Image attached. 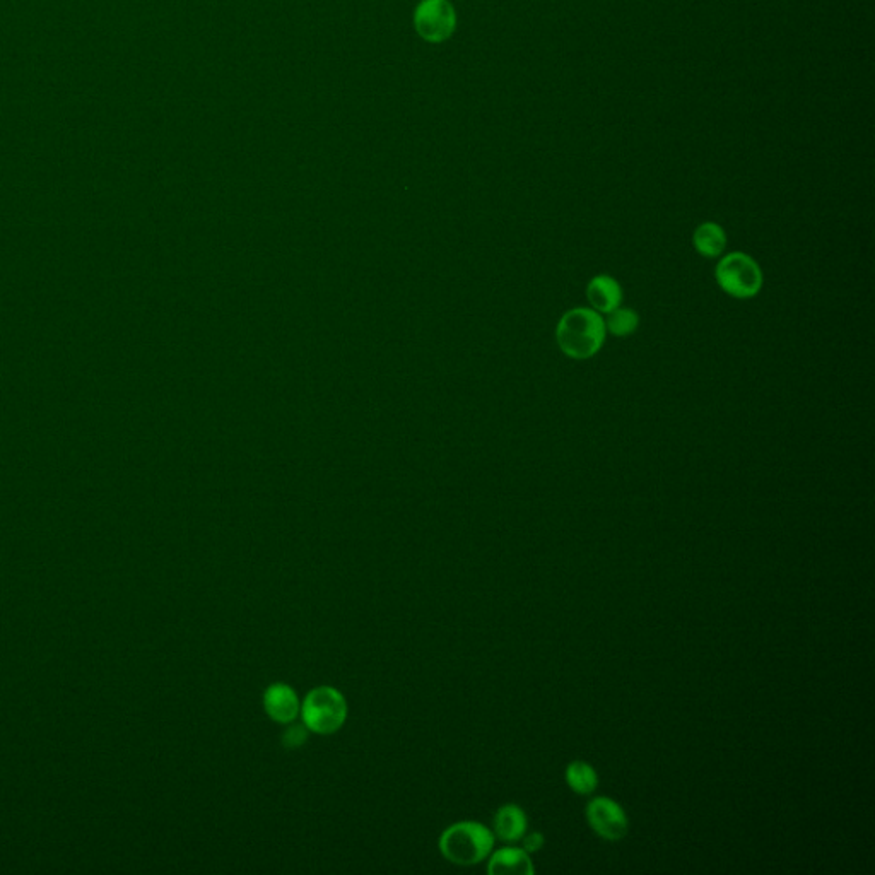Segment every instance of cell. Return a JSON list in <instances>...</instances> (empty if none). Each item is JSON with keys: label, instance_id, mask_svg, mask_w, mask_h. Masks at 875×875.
<instances>
[{"label": "cell", "instance_id": "cell-1", "mask_svg": "<svg viewBox=\"0 0 875 875\" xmlns=\"http://www.w3.org/2000/svg\"><path fill=\"white\" fill-rule=\"evenodd\" d=\"M605 322L590 308H573L564 313L556 327V341L571 359H588L599 353L605 342Z\"/></svg>", "mask_w": 875, "mask_h": 875}, {"label": "cell", "instance_id": "cell-2", "mask_svg": "<svg viewBox=\"0 0 875 875\" xmlns=\"http://www.w3.org/2000/svg\"><path fill=\"white\" fill-rule=\"evenodd\" d=\"M438 848L445 860L459 867L481 864L493 853L494 833L476 821L455 823L441 833Z\"/></svg>", "mask_w": 875, "mask_h": 875}, {"label": "cell", "instance_id": "cell-3", "mask_svg": "<svg viewBox=\"0 0 875 875\" xmlns=\"http://www.w3.org/2000/svg\"><path fill=\"white\" fill-rule=\"evenodd\" d=\"M301 720L308 732L317 735H332L344 727L349 706L339 689L318 686L306 694L300 710Z\"/></svg>", "mask_w": 875, "mask_h": 875}, {"label": "cell", "instance_id": "cell-4", "mask_svg": "<svg viewBox=\"0 0 875 875\" xmlns=\"http://www.w3.org/2000/svg\"><path fill=\"white\" fill-rule=\"evenodd\" d=\"M718 286L737 300H749L763 288V272L747 253H730L717 265Z\"/></svg>", "mask_w": 875, "mask_h": 875}, {"label": "cell", "instance_id": "cell-5", "mask_svg": "<svg viewBox=\"0 0 875 875\" xmlns=\"http://www.w3.org/2000/svg\"><path fill=\"white\" fill-rule=\"evenodd\" d=\"M414 28L424 42H447L457 28L455 7L450 0H421L414 11Z\"/></svg>", "mask_w": 875, "mask_h": 875}, {"label": "cell", "instance_id": "cell-6", "mask_svg": "<svg viewBox=\"0 0 875 875\" xmlns=\"http://www.w3.org/2000/svg\"><path fill=\"white\" fill-rule=\"evenodd\" d=\"M587 821L597 836L607 841L623 840L629 831L626 812L609 797H597L587 805Z\"/></svg>", "mask_w": 875, "mask_h": 875}, {"label": "cell", "instance_id": "cell-7", "mask_svg": "<svg viewBox=\"0 0 875 875\" xmlns=\"http://www.w3.org/2000/svg\"><path fill=\"white\" fill-rule=\"evenodd\" d=\"M262 705L267 717L279 725H288L300 717V698L296 691L284 682H274L265 689Z\"/></svg>", "mask_w": 875, "mask_h": 875}, {"label": "cell", "instance_id": "cell-8", "mask_svg": "<svg viewBox=\"0 0 875 875\" xmlns=\"http://www.w3.org/2000/svg\"><path fill=\"white\" fill-rule=\"evenodd\" d=\"M488 872L491 875H532L535 874V867L529 852L523 848L506 846L489 855Z\"/></svg>", "mask_w": 875, "mask_h": 875}, {"label": "cell", "instance_id": "cell-9", "mask_svg": "<svg viewBox=\"0 0 875 875\" xmlns=\"http://www.w3.org/2000/svg\"><path fill=\"white\" fill-rule=\"evenodd\" d=\"M493 824V833L505 843H517L522 840L529 828L527 814L517 804L501 805L494 814Z\"/></svg>", "mask_w": 875, "mask_h": 875}, {"label": "cell", "instance_id": "cell-10", "mask_svg": "<svg viewBox=\"0 0 875 875\" xmlns=\"http://www.w3.org/2000/svg\"><path fill=\"white\" fill-rule=\"evenodd\" d=\"M587 298L595 312L607 315L616 310L617 306H621L623 289L614 277L600 274L588 282Z\"/></svg>", "mask_w": 875, "mask_h": 875}, {"label": "cell", "instance_id": "cell-11", "mask_svg": "<svg viewBox=\"0 0 875 875\" xmlns=\"http://www.w3.org/2000/svg\"><path fill=\"white\" fill-rule=\"evenodd\" d=\"M693 245L699 255L715 259L727 247V235L720 224L703 223L694 231Z\"/></svg>", "mask_w": 875, "mask_h": 875}, {"label": "cell", "instance_id": "cell-12", "mask_svg": "<svg viewBox=\"0 0 875 875\" xmlns=\"http://www.w3.org/2000/svg\"><path fill=\"white\" fill-rule=\"evenodd\" d=\"M566 783L578 795H590L597 790L599 776H597V771L594 770L592 764L585 763V761H573L566 768Z\"/></svg>", "mask_w": 875, "mask_h": 875}, {"label": "cell", "instance_id": "cell-13", "mask_svg": "<svg viewBox=\"0 0 875 875\" xmlns=\"http://www.w3.org/2000/svg\"><path fill=\"white\" fill-rule=\"evenodd\" d=\"M604 322L605 330H609L612 335L628 337V335L635 334L638 325H640V317L631 308L617 306L616 310L607 313V320H604Z\"/></svg>", "mask_w": 875, "mask_h": 875}, {"label": "cell", "instance_id": "cell-14", "mask_svg": "<svg viewBox=\"0 0 875 875\" xmlns=\"http://www.w3.org/2000/svg\"><path fill=\"white\" fill-rule=\"evenodd\" d=\"M308 739V729L305 723H288V729L282 734V746L286 749H298L305 744Z\"/></svg>", "mask_w": 875, "mask_h": 875}, {"label": "cell", "instance_id": "cell-15", "mask_svg": "<svg viewBox=\"0 0 875 875\" xmlns=\"http://www.w3.org/2000/svg\"><path fill=\"white\" fill-rule=\"evenodd\" d=\"M523 840V850L529 853L539 852L546 840H544V836L539 831H534V833L527 834L522 838Z\"/></svg>", "mask_w": 875, "mask_h": 875}]
</instances>
